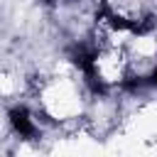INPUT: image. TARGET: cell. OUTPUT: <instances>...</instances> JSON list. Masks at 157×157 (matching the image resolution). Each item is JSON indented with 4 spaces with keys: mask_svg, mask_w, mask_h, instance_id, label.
Wrapping results in <instances>:
<instances>
[{
    "mask_svg": "<svg viewBox=\"0 0 157 157\" xmlns=\"http://www.w3.org/2000/svg\"><path fill=\"white\" fill-rule=\"evenodd\" d=\"M10 125H12V130L20 135V137H34L37 135V120H34V115L25 108V105H17V108H12L10 110Z\"/></svg>",
    "mask_w": 157,
    "mask_h": 157,
    "instance_id": "cell-1",
    "label": "cell"
},
{
    "mask_svg": "<svg viewBox=\"0 0 157 157\" xmlns=\"http://www.w3.org/2000/svg\"><path fill=\"white\" fill-rule=\"evenodd\" d=\"M145 81H147V86H155V88H157V66L152 69L150 76H145Z\"/></svg>",
    "mask_w": 157,
    "mask_h": 157,
    "instance_id": "cell-2",
    "label": "cell"
}]
</instances>
